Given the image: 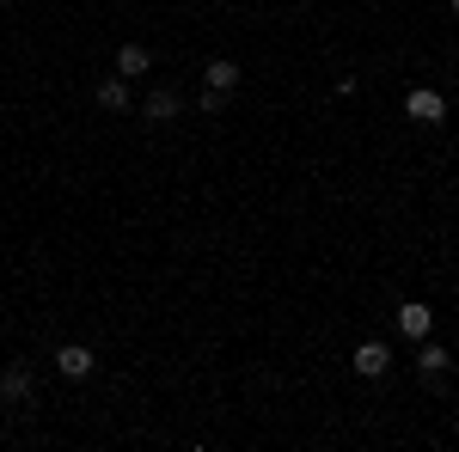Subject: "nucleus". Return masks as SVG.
<instances>
[{
    "mask_svg": "<svg viewBox=\"0 0 459 452\" xmlns=\"http://www.w3.org/2000/svg\"><path fill=\"white\" fill-rule=\"evenodd\" d=\"M178 110H184V92H178V86H153L147 105H142V116H147V129H166Z\"/></svg>",
    "mask_w": 459,
    "mask_h": 452,
    "instance_id": "obj_1",
    "label": "nucleus"
},
{
    "mask_svg": "<svg viewBox=\"0 0 459 452\" xmlns=\"http://www.w3.org/2000/svg\"><path fill=\"white\" fill-rule=\"evenodd\" d=\"M404 116H411V123H423V129H435V123L447 116V98H441L435 86H417V92L404 98Z\"/></svg>",
    "mask_w": 459,
    "mask_h": 452,
    "instance_id": "obj_2",
    "label": "nucleus"
},
{
    "mask_svg": "<svg viewBox=\"0 0 459 452\" xmlns=\"http://www.w3.org/2000/svg\"><path fill=\"white\" fill-rule=\"evenodd\" d=\"M350 367L355 373H361V380H386V367H392V348L386 343H374V337H368V343L355 348L350 354Z\"/></svg>",
    "mask_w": 459,
    "mask_h": 452,
    "instance_id": "obj_3",
    "label": "nucleus"
},
{
    "mask_svg": "<svg viewBox=\"0 0 459 452\" xmlns=\"http://www.w3.org/2000/svg\"><path fill=\"white\" fill-rule=\"evenodd\" d=\"M92 367H99V354H92L86 343H62L56 348V373H62V380H86Z\"/></svg>",
    "mask_w": 459,
    "mask_h": 452,
    "instance_id": "obj_4",
    "label": "nucleus"
},
{
    "mask_svg": "<svg viewBox=\"0 0 459 452\" xmlns=\"http://www.w3.org/2000/svg\"><path fill=\"white\" fill-rule=\"evenodd\" d=\"M0 404H31V367L25 361H13L0 373Z\"/></svg>",
    "mask_w": 459,
    "mask_h": 452,
    "instance_id": "obj_5",
    "label": "nucleus"
},
{
    "mask_svg": "<svg viewBox=\"0 0 459 452\" xmlns=\"http://www.w3.org/2000/svg\"><path fill=\"white\" fill-rule=\"evenodd\" d=\"M429 324H435V312H429L423 300H404V306H398V330H404V337H417V343H423Z\"/></svg>",
    "mask_w": 459,
    "mask_h": 452,
    "instance_id": "obj_6",
    "label": "nucleus"
},
{
    "mask_svg": "<svg viewBox=\"0 0 459 452\" xmlns=\"http://www.w3.org/2000/svg\"><path fill=\"white\" fill-rule=\"evenodd\" d=\"M447 367H454V361H447V348L423 337V348H417V373H423V380L435 385V380H447Z\"/></svg>",
    "mask_w": 459,
    "mask_h": 452,
    "instance_id": "obj_7",
    "label": "nucleus"
},
{
    "mask_svg": "<svg viewBox=\"0 0 459 452\" xmlns=\"http://www.w3.org/2000/svg\"><path fill=\"white\" fill-rule=\"evenodd\" d=\"M147 68H153V55H147L142 43H123V49H117V73H123V80H142Z\"/></svg>",
    "mask_w": 459,
    "mask_h": 452,
    "instance_id": "obj_8",
    "label": "nucleus"
},
{
    "mask_svg": "<svg viewBox=\"0 0 459 452\" xmlns=\"http://www.w3.org/2000/svg\"><path fill=\"white\" fill-rule=\"evenodd\" d=\"M99 105H105V110H129V80H123V73L99 80Z\"/></svg>",
    "mask_w": 459,
    "mask_h": 452,
    "instance_id": "obj_9",
    "label": "nucleus"
},
{
    "mask_svg": "<svg viewBox=\"0 0 459 452\" xmlns=\"http://www.w3.org/2000/svg\"><path fill=\"white\" fill-rule=\"evenodd\" d=\"M203 73H209L214 92H233V86H239V62H227V55H221V62H209Z\"/></svg>",
    "mask_w": 459,
    "mask_h": 452,
    "instance_id": "obj_10",
    "label": "nucleus"
},
{
    "mask_svg": "<svg viewBox=\"0 0 459 452\" xmlns=\"http://www.w3.org/2000/svg\"><path fill=\"white\" fill-rule=\"evenodd\" d=\"M196 105H203V116H221V110H227V92H214V86H203V98H196Z\"/></svg>",
    "mask_w": 459,
    "mask_h": 452,
    "instance_id": "obj_11",
    "label": "nucleus"
},
{
    "mask_svg": "<svg viewBox=\"0 0 459 452\" xmlns=\"http://www.w3.org/2000/svg\"><path fill=\"white\" fill-rule=\"evenodd\" d=\"M454 13H459V0H454Z\"/></svg>",
    "mask_w": 459,
    "mask_h": 452,
    "instance_id": "obj_12",
    "label": "nucleus"
}]
</instances>
